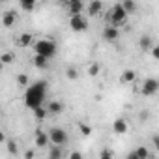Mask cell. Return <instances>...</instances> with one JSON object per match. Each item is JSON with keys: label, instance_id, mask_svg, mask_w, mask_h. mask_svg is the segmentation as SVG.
<instances>
[{"label": "cell", "instance_id": "1", "mask_svg": "<svg viewBox=\"0 0 159 159\" xmlns=\"http://www.w3.org/2000/svg\"><path fill=\"white\" fill-rule=\"evenodd\" d=\"M47 90H49V83L47 81H36L34 84H30L25 92V105L34 111L38 107H43L45 103V98H47Z\"/></svg>", "mask_w": 159, "mask_h": 159}, {"label": "cell", "instance_id": "2", "mask_svg": "<svg viewBox=\"0 0 159 159\" xmlns=\"http://www.w3.org/2000/svg\"><path fill=\"white\" fill-rule=\"evenodd\" d=\"M32 47H34V51H36L38 56H43L47 60L56 54V43L52 39H38Z\"/></svg>", "mask_w": 159, "mask_h": 159}, {"label": "cell", "instance_id": "3", "mask_svg": "<svg viewBox=\"0 0 159 159\" xmlns=\"http://www.w3.org/2000/svg\"><path fill=\"white\" fill-rule=\"evenodd\" d=\"M125 19H127V13L122 10V6H120V4H116V6H112V8L109 10L107 21L111 23V26L118 28L120 25H124V23H125Z\"/></svg>", "mask_w": 159, "mask_h": 159}, {"label": "cell", "instance_id": "4", "mask_svg": "<svg viewBox=\"0 0 159 159\" xmlns=\"http://www.w3.org/2000/svg\"><path fill=\"white\" fill-rule=\"evenodd\" d=\"M47 137H49V142H52V146H60L62 148L67 142V133L62 127H51Z\"/></svg>", "mask_w": 159, "mask_h": 159}, {"label": "cell", "instance_id": "5", "mask_svg": "<svg viewBox=\"0 0 159 159\" xmlns=\"http://www.w3.org/2000/svg\"><path fill=\"white\" fill-rule=\"evenodd\" d=\"M69 26L75 32H86L88 30V19L84 15H73V17H69Z\"/></svg>", "mask_w": 159, "mask_h": 159}, {"label": "cell", "instance_id": "6", "mask_svg": "<svg viewBox=\"0 0 159 159\" xmlns=\"http://www.w3.org/2000/svg\"><path fill=\"white\" fill-rule=\"evenodd\" d=\"M157 90H159V83L155 81V79H146V81L142 83V88H140L142 96H146V98L155 96V94H157Z\"/></svg>", "mask_w": 159, "mask_h": 159}, {"label": "cell", "instance_id": "7", "mask_svg": "<svg viewBox=\"0 0 159 159\" xmlns=\"http://www.w3.org/2000/svg\"><path fill=\"white\" fill-rule=\"evenodd\" d=\"M67 6V11L69 15H83V10H84V4L83 2H79V0H69V2L66 4Z\"/></svg>", "mask_w": 159, "mask_h": 159}, {"label": "cell", "instance_id": "8", "mask_svg": "<svg viewBox=\"0 0 159 159\" xmlns=\"http://www.w3.org/2000/svg\"><path fill=\"white\" fill-rule=\"evenodd\" d=\"M118 36H120V32H118V28H114V26H105V30H103V38L107 39V41H111V43H114L116 39H118Z\"/></svg>", "mask_w": 159, "mask_h": 159}, {"label": "cell", "instance_id": "9", "mask_svg": "<svg viewBox=\"0 0 159 159\" xmlns=\"http://www.w3.org/2000/svg\"><path fill=\"white\" fill-rule=\"evenodd\" d=\"M112 129H114V133H116V135H124V133H127L129 125H127V122H125L124 118H118V120H114Z\"/></svg>", "mask_w": 159, "mask_h": 159}, {"label": "cell", "instance_id": "10", "mask_svg": "<svg viewBox=\"0 0 159 159\" xmlns=\"http://www.w3.org/2000/svg\"><path fill=\"white\" fill-rule=\"evenodd\" d=\"M47 144H49V137H47V133L41 131V129H36V146L45 148Z\"/></svg>", "mask_w": 159, "mask_h": 159}, {"label": "cell", "instance_id": "11", "mask_svg": "<svg viewBox=\"0 0 159 159\" xmlns=\"http://www.w3.org/2000/svg\"><path fill=\"white\" fill-rule=\"evenodd\" d=\"M15 19H17V13H15V11H6V13L2 15V25H4L6 28H10V26L15 25Z\"/></svg>", "mask_w": 159, "mask_h": 159}, {"label": "cell", "instance_id": "12", "mask_svg": "<svg viewBox=\"0 0 159 159\" xmlns=\"http://www.w3.org/2000/svg\"><path fill=\"white\" fill-rule=\"evenodd\" d=\"M101 10H103V4L99 2V0H94V2H90V4H88V15H92V17L99 15V13H101Z\"/></svg>", "mask_w": 159, "mask_h": 159}, {"label": "cell", "instance_id": "13", "mask_svg": "<svg viewBox=\"0 0 159 159\" xmlns=\"http://www.w3.org/2000/svg\"><path fill=\"white\" fill-rule=\"evenodd\" d=\"M62 111H64V105L60 101H51L47 107V114H60Z\"/></svg>", "mask_w": 159, "mask_h": 159}, {"label": "cell", "instance_id": "14", "mask_svg": "<svg viewBox=\"0 0 159 159\" xmlns=\"http://www.w3.org/2000/svg\"><path fill=\"white\" fill-rule=\"evenodd\" d=\"M17 43H19V47H30L34 43V38H32V34H21Z\"/></svg>", "mask_w": 159, "mask_h": 159}, {"label": "cell", "instance_id": "15", "mask_svg": "<svg viewBox=\"0 0 159 159\" xmlns=\"http://www.w3.org/2000/svg\"><path fill=\"white\" fill-rule=\"evenodd\" d=\"M137 79V73L133 71V69H125L124 73H122V83H133Z\"/></svg>", "mask_w": 159, "mask_h": 159}, {"label": "cell", "instance_id": "16", "mask_svg": "<svg viewBox=\"0 0 159 159\" xmlns=\"http://www.w3.org/2000/svg\"><path fill=\"white\" fill-rule=\"evenodd\" d=\"M47 159H62V148L60 146H52L47 153Z\"/></svg>", "mask_w": 159, "mask_h": 159}, {"label": "cell", "instance_id": "17", "mask_svg": "<svg viewBox=\"0 0 159 159\" xmlns=\"http://www.w3.org/2000/svg\"><path fill=\"white\" fill-rule=\"evenodd\" d=\"M139 43H140V49H142V51H148V49H152V47H153V41H152V38H150V36H142Z\"/></svg>", "mask_w": 159, "mask_h": 159}, {"label": "cell", "instance_id": "18", "mask_svg": "<svg viewBox=\"0 0 159 159\" xmlns=\"http://www.w3.org/2000/svg\"><path fill=\"white\" fill-rule=\"evenodd\" d=\"M34 66H36L38 69H45V67L49 66V60L43 58V56H38V54H36V56H34Z\"/></svg>", "mask_w": 159, "mask_h": 159}, {"label": "cell", "instance_id": "19", "mask_svg": "<svg viewBox=\"0 0 159 159\" xmlns=\"http://www.w3.org/2000/svg\"><path fill=\"white\" fill-rule=\"evenodd\" d=\"M32 112H34V118H36L38 122H41V120L47 118V109H45V107H38V109H34Z\"/></svg>", "mask_w": 159, "mask_h": 159}, {"label": "cell", "instance_id": "20", "mask_svg": "<svg viewBox=\"0 0 159 159\" xmlns=\"http://www.w3.org/2000/svg\"><path fill=\"white\" fill-rule=\"evenodd\" d=\"M120 6H122V10H124L127 15H129L131 11H135V8H137V4L133 2V0H124V2H122Z\"/></svg>", "mask_w": 159, "mask_h": 159}, {"label": "cell", "instance_id": "21", "mask_svg": "<svg viewBox=\"0 0 159 159\" xmlns=\"http://www.w3.org/2000/svg\"><path fill=\"white\" fill-rule=\"evenodd\" d=\"M135 155H137L139 159H148V157H150V152H148V148L139 146V148H135Z\"/></svg>", "mask_w": 159, "mask_h": 159}, {"label": "cell", "instance_id": "22", "mask_svg": "<svg viewBox=\"0 0 159 159\" xmlns=\"http://www.w3.org/2000/svg\"><path fill=\"white\" fill-rule=\"evenodd\" d=\"M13 60H15V54H13V52H4L2 56H0V62H2V66H4V64H11Z\"/></svg>", "mask_w": 159, "mask_h": 159}, {"label": "cell", "instance_id": "23", "mask_svg": "<svg viewBox=\"0 0 159 159\" xmlns=\"http://www.w3.org/2000/svg\"><path fill=\"white\" fill-rule=\"evenodd\" d=\"M21 8H23L25 11H32V10L36 8V2H34V0H23V2H21Z\"/></svg>", "mask_w": 159, "mask_h": 159}, {"label": "cell", "instance_id": "24", "mask_svg": "<svg viewBox=\"0 0 159 159\" xmlns=\"http://www.w3.org/2000/svg\"><path fill=\"white\" fill-rule=\"evenodd\" d=\"M66 77L71 79V81H75V79L79 77V71H77L75 67H67V69H66Z\"/></svg>", "mask_w": 159, "mask_h": 159}, {"label": "cell", "instance_id": "25", "mask_svg": "<svg viewBox=\"0 0 159 159\" xmlns=\"http://www.w3.org/2000/svg\"><path fill=\"white\" fill-rule=\"evenodd\" d=\"M99 159H114V153H112V150H109V148L101 150V153H99Z\"/></svg>", "mask_w": 159, "mask_h": 159}, {"label": "cell", "instance_id": "26", "mask_svg": "<svg viewBox=\"0 0 159 159\" xmlns=\"http://www.w3.org/2000/svg\"><path fill=\"white\" fill-rule=\"evenodd\" d=\"M17 83H19V86H28V77L25 73H19L17 75Z\"/></svg>", "mask_w": 159, "mask_h": 159}, {"label": "cell", "instance_id": "27", "mask_svg": "<svg viewBox=\"0 0 159 159\" xmlns=\"http://www.w3.org/2000/svg\"><path fill=\"white\" fill-rule=\"evenodd\" d=\"M8 150H10V153H11V155H17V152H19L17 142H15V140H8Z\"/></svg>", "mask_w": 159, "mask_h": 159}, {"label": "cell", "instance_id": "28", "mask_svg": "<svg viewBox=\"0 0 159 159\" xmlns=\"http://www.w3.org/2000/svg\"><path fill=\"white\" fill-rule=\"evenodd\" d=\"M79 129H81V133H83L84 137H90V135H92V127L86 125V124H81V125H79Z\"/></svg>", "mask_w": 159, "mask_h": 159}, {"label": "cell", "instance_id": "29", "mask_svg": "<svg viewBox=\"0 0 159 159\" xmlns=\"http://www.w3.org/2000/svg\"><path fill=\"white\" fill-rule=\"evenodd\" d=\"M98 73H99V64H92L90 69H88V75H90V77H96Z\"/></svg>", "mask_w": 159, "mask_h": 159}, {"label": "cell", "instance_id": "30", "mask_svg": "<svg viewBox=\"0 0 159 159\" xmlns=\"http://www.w3.org/2000/svg\"><path fill=\"white\" fill-rule=\"evenodd\" d=\"M69 159H84V155L81 152H71L69 153Z\"/></svg>", "mask_w": 159, "mask_h": 159}, {"label": "cell", "instance_id": "31", "mask_svg": "<svg viewBox=\"0 0 159 159\" xmlns=\"http://www.w3.org/2000/svg\"><path fill=\"white\" fill-rule=\"evenodd\" d=\"M152 54H153V58H159V47L157 45L152 47Z\"/></svg>", "mask_w": 159, "mask_h": 159}, {"label": "cell", "instance_id": "32", "mask_svg": "<svg viewBox=\"0 0 159 159\" xmlns=\"http://www.w3.org/2000/svg\"><path fill=\"white\" fill-rule=\"evenodd\" d=\"M125 159H139V157L135 155V152H131V153H127V157H125Z\"/></svg>", "mask_w": 159, "mask_h": 159}, {"label": "cell", "instance_id": "33", "mask_svg": "<svg viewBox=\"0 0 159 159\" xmlns=\"http://www.w3.org/2000/svg\"><path fill=\"white\" fill-rule=\"evenodd\" d=\"M4 140H6V135H4L2 129H0V142H4Z\"/></svg>", "mask_w": 159, "mask_h": 159}, {"label": "cell", "instance_id": "34", "mask_svg": "<svg viewBox=\"0 0 159 159\" xmlns=\"http://www.w3.org/2000/svg\"><path fill=\"white\" fill-rule=\"evenodd\" d=\"M32 157H34V152H32V150H28V152H26V159H32Z\"/></svg>", "mask_w": 159, "mask_h": 159}, {"label": "cell", "instance_id": "35", "mask_svg": "<svg viewBox=\"0 0 159 159\" xmlns=\"http://www.w3.org/2000/svg\"><path fill=\"white\" fill-rule=\"evenodd\" d=\"M2 67H4V66H2V62H0V71H2Z\"/></svg>", "mask_w": 159, "mask_h": 159}]
</instances>
